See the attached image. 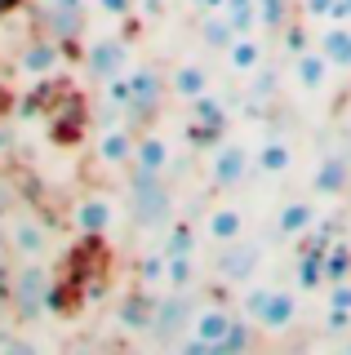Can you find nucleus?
Masks as SVG:
<instances>
[{
	"mask_svg": "<svg viewBox=\"0 0 351 355\" xmlns=\"http://www.w3.org/2000/svg\"><path fill=\"white\" fill-rule=\"evenodd\" d=\"M129 218L142 231L169 227L173 222V196H169V187H164V178L156 169H138L134 164V178H129Z\"/></svg>",
	"mask_w": 351,
	"mask_h": 355,
	"instance_id": "obj_1",
	"label": "nucleus"
},
{
	"mask_svg": "<svg viewBox=\"0 0 351 355\" xmlns=\"http://www.w3.org/2000/svg\"><path fill=\"white\" fill-rule=\"evenodd\" d=\"M196 324V297L191 288H173L169 297H160L156 302V320H151V338L164 342V347H173L178 342L182 329Z\"/></svg>",
	"mask_w": 351,
	"mask_h": 355,
	"instance_id": "obj_2",
	"label": "nucleus"
},
{
	"mask_svg": "<svg viewBox=\"0 0 351 355\" xmlns=\"http://www.w3.org/2000/svg\"><path fill=\"white\" fill-rule=\"evenodd\" d=\"M49 275H45V266L40 262H27L23 258V266H18V275H14V311H18V320H36L40 311L49 306Z\"/></svg>",
	"mask_w": 351,
	"mask_h": 355,
	"instance_id": "obj_3",
	"label": "nucleus"
},
{
	"mask_svg": "<svg viewBox=\"0 0 351 355\" xmlns=\"http://www.w3.org/2000/svg\"><path fill=\"white\" fill-rule=\"evenodd\" d=\"M258 262H262V249L254 240H227L223 249L214 253V275L227 280V284H249L254 271H258Z\"/></svg>",
	"mask_w": 351,
	"mask_h": 355,
	"instance_id": "obj_4",
	"label": "nucleus"
},
{
	"mask_svg": "<svg viewBox=\"0 0 351 355\" xmlns=\"http://www.w3.org/2000/svg\"><path fill=\"white\" fill-rule=\"evenodd\" d=\"M249 173H254V155H249L245 142H223V147L214 151L209 160V182L218 191H232V187L249 182Z\"/></svg>",
	"mask_w": 351,
	"mask_h": 355,
	"instance_id": "obj_5",
	"label": "nucleus"
},
{
	"mask_svg": "<svg viewBox=\"0 0 351 355\" xmlns=\"http://www.w3.org/2000/svg\"><path fill=\"white\" fill-rule=\"evenodd\" d=\"M85 71H89L98 85H107V80H116V76H125V71H129V44L116 40V36L94 40L89 53H85Z\"/></svg>",
	"mask_w": 351,
	"mask_h": 355,
	"instance_id": "obj_6",
	"label": "nucleus"
},
{
	"mask_svg": "<svg viewBox=\"0 0 351 355\" xmlns=\"http://www.w3.org/2000/svg\"><path fill=\"white\" fill-rule=\"evenodd\" d=\"M125 80H129V111L156 116L164 103V80L156 67H134V71H125Z\"/></svg>",
	"mask_w": 351,
	"mask_h": 355,
	"instance_id": "obj_7",
	"label": "nucleus"
},
{
	"mask_svg": "<svg viewBox=\"0 0 351 355\" xmlns=\"http://www.w3.org/2000/svg\"><path fill=\"white\" fill-rule=\"evenodd\" d=\"M9 249L18 253V258H27V262H40L49 253V231H45V222H36V218H14V227H9Z\"/></svg>",
	"mask_w": 351,
	"mask_h": 355,
	"instance_id": "obj_8",
	"label": "nucleus"
},
{
	"mask_svg": "<svg viewBox=\"0 0 351 355\" xmlns=\"http://www.w3.org/2000/svg\"><path fill=\"white\" fill-rule=\"evenodd\" d=\"M347 182H351V160H347V155H329V160L316 164L311 191H316V196H343Z\"/></svg>",
	"mask_w": 351,
	"mask_h": 355,
	"instance_id": "obj_9",
	"label": "nucleus"
},
{
	"mask_svg": "<svg viewBox=\"0 0 351 355\" xmlns=\"http://www.w3.org/2000/svg\"><path fill=\"white\" fill-rule=\"evenodd\" d=\"M232 311H223V306H205V311H196V324L191 333L205 342L209 351H223V338H227V329H232Z\"/></svg>",
	"mask_w": 351,
	"mask_h": 355,
	"instance_id": "obj_10",
	"label": "nucleus"
},
{
	"mask_svg": "<svg viewBox=\"0 0 351 355\" xmlns=\"http://www.w3.org/2000/svg\"><path fill=\"white\" fill-rule=\"evenodd\" d=\"M151 320H156V297L147 288H134V293L120 302V324L129 333H151Z\"/></svg>",
	"mask_w": 351,
	"mask_h": 355,
	"instance_id": "obj_11",
	"label": "nucleus"
},
{
	"mask_svg": "<svg viewBox=\"0 0 351 355\" xmlns=\"http://www.w3.org/2000/svg\"><path fill=\"white\" fill-rule=\"evenodd\" d=\"M293 320H298V297L284 293V288H271V297H267V306H262L258 324L271 329V333H280V329H289Z\"/></svg>",
	"mask_w": 351,
	"mask_h": 355,
	"instance_id": "obj_12",
	"label": "nucleus"
},
{
	"mask_svg": "<svg viewBox=\"0 0 351 355\" xmlns=\"http://www.w3.org/2000/svg\"><path fill=\"white\" fill-rule=\"evenodd\" d=\"M329 62L320 49H307V53H298V58H293V71H298V85L307 89V94H320L325 89V80H329Z\"/></svg>",
	"mask_w": 351,
	"mask_h": 355,
	"instance_id": "obj_13",
	"label": "nucleus"
},
{
	"mask_svg": "<svg viewBox=\"0 0 351 355\" xmlns=\"http://www.w3.org/2000/svg\"><path fill=\"white\" fill-rule=\"evenodd\" d=\"M289 164H293V151H289V142H284V138H267L258 147V155H254V173H262V178L289 173Z\"/></svg>",
	"mask_w": 351,
	"mask_h": 355,
	"instance_id": "obj_14",
	"label": "nucleus"
},
{
	"mask_svg": "<svg viewBox=\"0 0 351 355\" xmlns=\"http://www.w3.org/2000/svg\"><path fill=\"white\" fill-rule=\"evenodd\" d=\"M316 49H320L325 58L338 67V71H351V22L320 31V44H316Z\"/></svg>",
	"mask_w": 351,
	"mask_h": 355,
	"instance_id": "obj_15",
	"label": "nucleus"
},
{
	"mask_svg": "<svg viewBox=\"0 0 351 355\" xmlns=\"http://www.w3.org/2000/svg\"><path fill=\"white\" fill-rule=\"evenodd\" d=\"M53 67H58V40H53V36H36V40L23 49V71L49 76Z\"/></svg>",
	"mask_w": 351,
	"mask_h": 355,
	"instance_id": "obj_16",
	"label": "nucleus"
},
{
	"mask_svg": "<svg viewBox=\"0 0 351 355\" xmlns=\"http://www.w3.org/2000/svg\"><path fill=\"white\" fill-rule=\"evenodd\" d=\"M112 205L107 200H80V209H76V227L80 231H89V236H107V227H112Z\"/></svg>",
	"mask_w": 351,
	"mask_h": 355,
	"instance_id": "obj_17",
	"label": "nucleus"
},
{
	"mask_svg": "<svg viewBox=\"0 0 351 355\" xmlns=\"http://www.w3.org/2000/svg\"><path fill=\"white\" fill-rule=\"evenodd\" d=\"M134 142L138 138H129L125 129H107L103 138H98V160L103 164H129L134 160Z\"/></svg>",
	"mask_w": 351,
	"mask_h": 355,
	"instance_id": "obj_18",
	"label": "nucleus"
},
{
	"mask_svg": "<svg viewBox=\"0 0 351 355\" xmlns=\"http://www.w3.org/2000/svg\"><path fill=\"white\" fill-rule=\"evenodd\" d=\"M227 62H232L236 76H254L258 67H262V44L254 36H236L232 49H227Z\"/></svg>",
	"mask_w": 351,
	"mask_h": 355,
	"instance_id": "obj_19",
	"label": "nucleus"
},
{
	"mask_svg": "<svg viewBox=\"0 0 351 355\" xmlns=\"http://www.w3.org/2000/svg\"><path fill=\"white\" fill-rule=\"evenodd\" d=\"M205 231H209L218 244L240 240V236H245V214H240V209H214V214L205 218Z\"/></svg>",
	"mask_w": 351,
	"mask_h": 355,
	"instance_id": "obj_20",
	"label": "nucleus"
},
{
	"mask_svg": "<svg viewBox=\"0 0 351 355\" xmlns=\"http://www.w3.org/2000/svg\"><path fill=\"white\" fill-rule=\"evenodd\" d=\"M311 222H316V209L307 205V200H293V205H280V214H276V231H280V236H302Z\"/></svg>",
	"mask_w": 351,
	"mask_h": 355,
	"instance_id": "obj_21",
	"label": "nucleus"
},
{
	"mask_svg": "<svg viewBox=\"0 0 351 355\" xmlns=\"http://www.w3.org/2000/svg\"><path fill=\"white\" fill-rule=\"evenodd\" d=\"M169 89L178 98H200V94H209V71H205V67H196V62H187V67H178V71H173Z\"/></svg>",
	"mask_w": 351,
	"mask_h": 355,
	"instance_id": "obj_22",
	"label": "nucleus"
},
{
	"mask_svg": "<svg viewBox=\"0 0 351 355\" xmlns=\"http://www.w3.org/2000/svg\"><path fill=\"white\" fill-rule=\"evenodd\" d=\"M129 164H138V169H156L164 173V164H169V147L156 138V133H147V138H138L134 142V160Z\"/></svg>",
	"mask_w": 351,
	"mask_h": 355,
	"instance_id": "obj_23",
	"label": "nucleus"
},
{
	"mask_svg": "<svg viewBox=\"0 0 351 355\" xmlns=\"http://www.w3.org/2000/svg\"><path fill=\"white\" fill-rule=\"evenodd\" d=\"M223 14H227V22L236 27V36H249V31L262 22V18H258V0H227Z\"/></svg>",
	"mask_w": 351,
	"mask_h": 355,
	"instance_id": "obj_24",
	"label": "nucleus"
},
{
	"mask_svg": "<svg viewBox=\"0 0 351 355\" xmlns=\"http://www.w3.org/2000/svg\"><path fill=\"white\" fill-rule=\"evenodd\" d=\"M164 258H173V253H196V227L187 218H178V222H169V231H164Z\"/></svg>",
	"mask_w": 351,
	"mask_h": 355,
	"instance_id": "obj_25",
	"label": "nucleus"
},
{
	"mask_svg": "<svg viewBox=\"0 0 351 355\" xmlns=\"http://www.w3.org/2000/svg\"><path fill=\"white\" fill-rule=\"evenodd\" d=\"M200 40H205V49H232V40H236V27L227 22V14L223 18H205L200 22Z\"/></svg>",
	"mask_w": 351,
	"mask_h": 355,
	"instance_id": "obj_26",
	"label": "nucleus"
},
{
	"mask_svg": "<svg viewBox=\"0 0 351 355\" xmlns=\"http://www.w3.org/2000/svg\"><path fill=\"white\" fill-rule=\"evenodd\" d=\"M191 120H196V125H209V129L223 133L227 111H223V103H218L214 94H200V98H191Z\"/></svg>",
	"mask_w": 351,
	"mask_h": 355,
	"instance_id": "obj_27",
	"label": "nucleus"
},
{
	"mask_svg": "<svg viewBox=\"0 0 351 355\" xmlns=\"http://www.w3.org/2000/svg\"><path fill=\"white\" fill-rule=\"evenodd\" d=\"M164 284H173V288H191L196 284L191 253H173V258H164Z\"/></svg>",
	"mask_w": 351,
	"mask_h": 355,
	"instance_id": "obj_28",
	"label": "nucleus"
},
{
	"mask_svg": "<svg viewBox=\"0 0 351 355\" xmlns=\"http://www.w3.org/2000/svg\"><path fill=\"white\" fill-rule=\"evenodd\" d=\"M258 18L267 31H284V18H289V0H258Z\"/></svg>",
	"mask_w": 351,
	"mask_h": 355,
	"instance_id": "obj_29",
	"label": "nucleus"
},
{
	"mask_svg": "<svg viewBox=\"0 0 351 355\" xmlns=\"http://www.w3.org/2000/svg\"><path fill=\"white\" fill-rule=\"evenodd\" d=\"M254 329H249V320H232V329H227V338H223V351H249L254 347Z\"/></svg>",
	"mask_w": 351,
	"mask_h": 355,
	"instance_id": "obj_30",
	"label": "nucleus"
},
{
	"mask_svg": "<svg viewBox=\"0 0 351 355\" xmlns=\"http://www.w3.org/2000/svg\"><path fill=\"white\" fill-rule=\"evenodd\" d=\"M138 280L142 284H160L164 280V253H151V258L138 262Z\"/></svg>",
	"mask_w": 351,
	"mask_h": 355,
	"instance_id": "obj_31",
	"label": "nucleus"
},
{
	"mask_svg": "<svg viewBox=\"0 0 351 355\" xmlns=\"http://www.w3.org/2000/svg\"><path fill=\"white\" fill-rule=\"evenodd\" d=\"M267 297H271V288H267V284H254V288L245 293V315H249V320H258V315H262V306H267Z\"/></svg>",
	"mask_w": 351,
	"mask_h": 355,
	"instance_id": "obj_32",
	"label": "nucleus"
},
{
	"mask_svg": "<svg viewBox=\"0 0 351 355\" xmlns=\"http://www.w3.org/2000/svg\"><path fill=\"white\" fill-rule=\"evenodd\" d=\"M284 49H289L293 58H298V53H307V31H302V27H289V31H284Z\"/></svg>",
	"mask_w": 351,
	"mask_h": 355,
	"instance_id": "obj_33",
	"label": "nucleus"
},
{
	"mask_svg": "<svg viewBox=\"0 0 351 355\" xmlns=\"http://www.w3.org/2000/svg\"><path fill=\"white\" fill-rule=\"evenodd\" d=\"M325 324L334 329V333H343L351 324V306H329V315H325Z\"/></svg>",
	"mask_w": 351,
	"mask_h": 355,
	"instance_id": "obj_34",
	"label": "nucleus"
},
{
	"mask_svg": "<svg viewBox=\"0 0 351 355\" xmlns=\"http://www.w3.org/2000/svg\"><path fill=\"white\" fill-rule=\"evenodd\" d=\"M334 5H338V0H302V14L307 18H329V14H334Z\"/></svg>",
	"mask_w": 351,
	"mask_h": 355,
	"instance_id": "obj_35",
	"label": "nucleus"
},
{
	"mask_svg": "<svg viewBox=\"0 0 351 355\" xmlns=\"http://www.w3.org/2000/svg\"><path fill=\"white\" fill-rule=\"evenodd\" d=\"M329 306H351V280H334V293H329Z\"/></svg>",
	"mask_w": 351,
	"mask_h": 355,
	"instance_id": "obj_36",
	"label": "nucleus"
},
{
	"mask_svg": "<svg viewBox=\"0 0 351 355\" xmlns=\"http://www.w3.org/2000/svg\"><path fill=\"white\" fill-rule=\"evenodd\" d=\"M98 5H103L107 14H129V5H134V0H98Z\"/></svg>",
	"mask_w": 351,
	"mask_h": 355,
	"instance_id": "obj_37",
	"label": "nucleus"
},
{
	"mask_svg": "<svg viewBox=\"0 0 351 355\" xmlns=\"http://www.w3.org/2000/svg\"><path fill=\"white\" fill-rule=\"evenodd\" d=\"M329 18H338V22H351V0H338V5H334V14H329Z\"/></svg>",
	"mask_w": 351,
	"mask_h": 355,
	"instance_id": "obj_38",
	"label": "nucleus"
},
{
	"mask_svg": "<svg viewBox=\"0 0 351 355\" xmlns=\"http://www.w3.org/2000/svg\"><path fill=\"white\" fill-rule=\"evenodd\" d=\"M9 205H14V191H9V187H5V182H0V218H5V214H9Z\"/></svg>",
	"mask_w": 351,
	"mask_h": 355,
	"instance_id": "obj_39",
	"label": "nucleus"
},
{
	"mask_svg": "<svg viewBox=\"0 0 351 355\" xmlns=\"http://www.w3.org/2000/svg\"><path fill=\"white\" fill-rule=\"evenodd\" d=\"M9 147H14V133H9L5 125H0V151H9Z\"/></svg>",
	"mask_w": 351,
	"mask_h": 355,
	"instance_id": "obj_40",
	"label": "nucleus"
},
{
	"mask_svg": "<svg viewBox=\"0 0 351 355\" xmlns=\"http://www.w3.org/2000/svg\"><path fill=\"white\" fill-rule=\"evenodd\" d=\"M138 5L147 9V14H160V9H164V0H138Z\"/></svg>",
	"mask_w": 351,
	"mask_h": 355,
	"instance_id": "obj_41",
	"label": "nucleus"
},
{
	"mask_svg": "<svg viewBox=\"0 0 351 355\" xmlns=\"http://www.w3.org/2000/svg\"><path fill=\"white\" fill-rule=\"evenodd\" d=\"M196 5H200V9H223L227 0H196Z\"/></svg>",
	"mask_w": 351,
	"mask_h": 355,
	"instance_id": "obj_42",
	"label": "nucleus"
},
{
	"mask_svg": "<svg viewBox=\"0 0 351 355\" xmlns=\"http://www.w3.org/2000/svg\"><path fill=\"white\" fill-rule=\"evenodd\" d=\"M49 5H62V9H80V0H49Z\"/></svg>",
	"mask_w": 351,
	"mask_h": 355,
	"instance_id": "obj_43",
	"label": "nucleus"
},
{
	"mask_svg": "<svg viewBox=\"0 0 351 355\" xmlns=\"http://www.w3.org/2000/svg\"><path fill=\"white\" fill-rule=\"evenodd\" d=\"M18 5V0H0V14H9V9H14Z\"/></svg>",
	"mask_w": 351,
	"mask_h": 355,
	"instance_id": "obj_44",
	"label": "nucleus"
},
{
	"mask_svg": "<svg viewBox=\"0 0 351 355\" xmlns=\"http://www.w3.org/2000/svg\"><path fill=\"white\" fill-rule=\"evenodd\" d=\"M343 155H347V160H351V133H347V151H343Z\"/></svg>",
	"mask_w": 351,
	"mask_h": 355,
	"instance_id": "obj_45",
	"label": "nucleus"
}]
</instances>
